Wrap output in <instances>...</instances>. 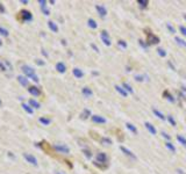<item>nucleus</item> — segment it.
Returning a JSON list of instances; mask_svg holds the SVG:
<instances>
[{"label":"nucleus","instance_id":"f257e3e1","mask_svg":"<svg viewBox=\"0 0 186 174\" xmlns=\"http://www.w3.org/2000/svg\"><path fill=\"white\" fill-rule=\"evenodd\" d=\"M21 70H22V72L25 73V76H26L27 78L32 79V80L35 81V83H39V81H40L39 77L35 74V70H34L32 66H29V65H22V66H21Z\"/></svg>","mask_w":186,"mask_h":174},{"label":"nucleus","instance_id":"f03ea898","mask_svg":"<svg viewBox=\"0 0 186 174\" xmlns=\"http://www.w3.org/2000/svg\"><path fill=\"white\" fill-rule=\"evenodd\" d=\"M107 162V155L104 152H99L98 155H95V161H94V165L100 166V164H105Z\"/></svg>","mask_w":186,"mask_h":174},{"label":"nucleus","instance_id":"7ed1b4c3","mask_svg":"<svg viewBox=\"0 0 186 174\" xmlns=\"http://www.w3.org/2000/svg\"><path fill=\"white\" fill-rule=\"evenodd\" d=\"M100 37H101V41H102V43L107 46H111L112 45V42H111V39H109V35H108V32L106 30H102V32H100Z\"/></svg>","mask_w":186,"mask_h":174},{"label":"nucleus","instance_id":"20e7f679","mask_svg":"<svg viewBox=\"0 0 186 174\" xmlns=\"http://www.w3.org/2000/svg\"><path fill=\"white\" fill-rule=\"evenodd\" d=\"M20 18L22 21H32L33 20V14L30 13L29 11H27V9H22L20 11Z\"/></svg>","mask_w":186,"mask_h":174},{"label":"nucleus","instance_id":"39448f33","mask_svg":"<svg viewBox=\"0 0 186 174\" xmlns=\"http://www.w3.org/2000/svg\"><path fill=\"white\" fill-rule=\"evenodd\" d=\"M53 148H55L56 151L60 152V153H65V155H67V153L70 152V148H67V145H64V144H55V145H53Z\"/></svg>","mask_w":186,"mask_h":174},{"label":"nucleus","instance_id":"423d86ee","mask_svg":"<svg viewBox=\"0 0 186 174\" xmlns=\"http://www.w3.org/2000/svg\"><path fill=\"white\" fill-rule=\"evenodd\" d=\"M23 158H25L29 164H32L34 166H37V159H36L34 155H29V153H23Z\"/></svg>","mask_w":186,"mask_h":174},{"label":"nucleus","instance_id":"0eeeda50","mask_svg":"<svg viewBox=\"0 0 186 174\" xmlns=\"http://www.w3.org/2000/svg\"><path fill=\"white\" fill-rule=\"evenodd\" d=\"M28 92L32 94V95H34V97H39L41 94V90L36 87V86H29L28 87Z\"/></svg>","mask_w":186,"mask_h":174},{"label":"nucleus","instance_id":"6e6552de","mask_svg":"<svg viewBox=\"0 0 186 174\" xmlns=\"http://www.w3.org/2000/svg\"><path fill=\"white\" fill-rule=\"evenodd\" d=\"M120 150H121V151H122V152H123V153H125L126 155H128L129 158H133V159H135V160H136V155H134V153L132 152V151H130V150H128V148H125V146H122V145L120 146Z\"/></svg>","mask_w":186,"mask_h":174},{"label":"nucleus","instance_id":"1a4fd4ad","mask_svg":"<svg viewBox=\"0 0 186 174\" xmlns=\"http://www.w3.org/2000/svg\"><path fill=\"white\" fill-rule=\"evenodd\" d=\"M92 121L94 123H99V124H105L106 123V118H104L102 116L100 115H93L92 116Z\"/></svg>","mask_w":186,"mask_h":174},{"label":"nucleus","instance_id":"9d476101","mask_svg":"<svg viewBox=\"0 0 186 174\" xmlns=\"http://www.w3.org/2000/svg\"><path fill=\"white\" fill-rule=\"evenodd\" d=\"M144 127H146V129H148V131H149L151 135H156V134H157V130H156V128H155V127H153V125L150 122H146V123H144Z\"/></svg>","mask_w":186,"mask_h":174},{"label":"nucleus","instance_id":"9b49d317","mask_svg":"<svg viewBox=\"0 0 186 174\" xmlns=\"http://www.w3.org/2000/svg\"><path fill=\"white\" fill-rule=\"evenodd\" d=\"M148 41H149V43H153V44H157V43H160V39H158L156 35H153V32L148 35Z\"/></svg>","mask_w":186,"mask_h":174},{"label":"nucleus","instance_id":"f8f14e48","mask_svg":"<svg viewBox=\"0 0 186 174\" xmlns=\"http://www.w3.org/2000/svg\"><path fill=\"white\" fill-rule=\"evenodd\" d=\"M95 9L98 11V13H99L100 16H105L107 14V9L105 8V6H102V5H95Z\"/></svg>","mask_w":186,"mask_h":174},{"label":"nucleus","instance_id":"ddd939ff","mask_svg":"<svg viewBox=\"0 0 186 174\" xmlns=\"http://www.w3.org/2000/svg\"><path fill=\"white\" fill-rule=\"evenodd\" d=\"M115 90H116V92L119 93L120 95H122L123 97H128V93H127V90H125V88H123L122 86H119V85H116V86H115Z\"/></svg>","mask_w":186,"mask_h":174},{"label":"nucleus","instance_id":"4468645a","mask_svg":"<svg viewBox=\"0 0 186 174\" xmlns=\"http://www.w3.org/2000/svg\"><path fill=\"white\" fill-rule=\"evenodd\" d=\"M7 67H9V70H12V65L9 64L6 60H0V70L1 71H7Z\"/></svg>","mask_w":186,"mask_h":174},{"label":"nucleus","instance_id":"2eb2a0df","mask_svg":"<svg viewBox=\"0 0 186 174\" xmlns=\"http://www.w3.org/2000/svg\"><path fill=\"white\" fill-rule=\"evenodd\" d=\"M56 70L60 72V73H64V72L67 71V66H65V64L63 62H58L56 64Z\"/></svg>","mask_w":186,"mask_h":174},{"label":"nucleus","instance_id":"dca6fc26","mask_svg":"<svg viewBox=\"0 0 186 174\" xmlns=\"http://www.w3.org/2000/svg\"><path fill=\"white\" fill-rule=\"evenodd\" d=\"M81 93H83V95L85 97H91L93 95V92L90 87H84V88L81 90Z\"/></svg>","mask_w":186,"mask_h":174},{"label":"nucleus","instance_id":"f3484780","mask_svg":"<svg viewBox=\"0 0 186 174\" xmlns=\"http://www.w3.org/2000/svg\"><path fill=\"white\" fill-rule=\"evenodd\" d=\"M72 73H73V76H74L76 78H78V79H80V78L84 77V72L81 71L80 69H78V67H74V69H73V71H72Z\"/></svg>","mask_w":186,"mask_h":174},{"label":"nucleus","instance_id":"a211bd4d","mask_svg":"<svg viewBox=\"0 0 186 174\" xmlns=\"http://www.w3.org/2000/svg\"><path fill=\"white\" fill-rule=\"evenodd\" d=\"M18 81H19L22 86H28V83H29L28 78L25 77V76H19V77H18Z\"/></svg>","mask_w":186,"mask_h":174},{"label":"nucleus","instance_id":"6ab92c4d","mask_svg":"<svg viewBox=\"0 0 186 174\" xmlns=\"http://www.w3.org/2000/svg\"><path fill=\"white\" fill-rule=\"evenodd\" d=\"M48 27H49L50 30H53V32H58V27H57V25H56L53 21H48Z\"/></svg>","mask_w":186,"mask_h":174},{"label":"nucleus","instance_id":"aec40b11","mask_svg":"<svg viewBox=\"0 0 186 174\" xmlns=\"http://www.w3.org/2000/svg\"><path fill=\"white\" fill-rule=\"evenodd\" d=\"M21 107L23 108V110H25V111H27V113H28V114H30V115L34 113L33 108H32V107H30L28 103H22V104H21Z\"/></svg>","mask_w":186,"mask_h":174},{"label":"nucleus","instance_id":"412c9836","mask_svg":"<svg viewBox=\"0 0 186 174\" xmlns=\"http://www.w3.org/2000/svg\"><path fill=\"white\" fill-rule=\"evenodd\" d=\"M28 104H29V106H30L32 108H37V109H39V108L41 107L40 103L37 102L36 100H34V99H30V100L28 101Z\"/></svg>","mask_w":186,"mask_h":174},{"label":"nucleus","instance_id":"4be33fe9","mask_svg":"<svg viewBox=\"0 0 186 174\" xmlns=\"http://www.w3.org/2000/svg\"><path fill=\"white\" fill-rule=\"evenodd\" d=\"M126 127H127V128H128V129H129V130H130V131H132L133 134H135V135H137V132H139V131H137V129H136V127H135L134 124H132V123H126Z\"/></svg>","mask_w":186,"mask_h":174},{"label":"nucleus","instance_id":"5701e85b","mask_svg":"<svg viewBox=\"0 0 186 174\" xmlns=\"http://www.w3.org/2000/svg\"><path fill=\"white\" fill-rule=\"evenodd\" d=\"M87 26L90 27V28H92V29H95L98 25H97V22H95V20L93 19H88L87 20Z\"/></svg>","mask_w":186,"mask_h":174},{"label":"nucleus","instance_id":"b1692460","mask_svg":"<svg viewBox=\"0 0 186 174\" xmlns=\"http://www.w3.org/2000/svg\"><path fill=\"white\" fill-rule=\"evenodd\" d=\"M177 141L183 145V146H186V138L183 135H178L177 136Z\"/></svg>","mask_w":186,"mask_h":174},{"label":"nucleus","instance_id":"393cba45","mask_svg":"<svg viewBox=\"0 0 186 174\" xmlns=\"http://www.w3.org/2000/svg\"><path fill=\"white\" fill-rule=\"evenodd\" d=\"M122 87L127 90V93H133L134 92L133 88H132V86L129 84H127V83H122Z\"/></svg>","mask_w":186,"mask_h":174},{"label":"nucleus","instance_id":"a878e982","mask_svg":"<svg viewBox=\"0 0 186 174\" xmlns=\"http://www.w3.org/2000/svg\"><path fill=\"white\" fill-rule=\"evenodd\" d=\"M40 122L43 124V125H49L51 123V120L50 118H46V117H40Z\"/></svg>","mask_w":186,"mask_h":174},{"label":"nucleus","instance_id":"bb28decb","mask_svg":"<svg viewBox=\"0 0 186 174\" xmlns=\"http://www.w3.org/2000/svg\"><path fill=\"white\" fill-rule=\"evenodd\" d=\"M153 114L157 116L158 118H160V120H165V116L163 115V113H162V111H160L158 109H153Z\"/></svg>","mask_w":186,"mask_h":174},{"label":"nucleus","instance_id":"cd10ccee","mask_svg":"<svg viewBox=\"0 0 186 174\" xmlns=\"http://www.w3.org/2000/svg\"><path fill=\"white\" fill-rule=\"evenodd\" d=\"M80 116H81V118H84V120H85V118H87L88 116H91V110H90V109H84Z\"/></svg>","mask_w":186,"mask_h":174},{"label":"nucleus","instance_id":"c85d7f7f","mask_svg":"<svg viewBox=\"0 0 186 174\" xmlns=\"http://www.w3.org/2000/svg\"><path fill=\"white\" fill-rule=\"evenodd\" d=\"M0 35H1V36H5V37H8V35H9V32L7 30L6 28H4V27H0Z\"/></svg>","mask_w":186,"mask_h":174},{"label":"nucleus","instance_id":"c756f323","mask_svg":"<svg viewBox=\"0 0 186 174\" xmlns=\"http://www.w3.org/2000/svg\"><path fill=\"white\" fill-rule=\"evenodd\" d=\"M165 146H166L167 148H169V150H170L171 152H176V148H174V145H173V144H172L171 142H166V143H165Z\"/></svg>","mask_w":186,"mask_h":174},{"label":"nucleus","instance_id":"7c9ffc66","mask_svg":"<svg viewBox=\"0 0 186 174\" xmlns=\"http://www.w3.org/2000/svg\"><path fill=\"white\" fill-rule=\"evenodd\" d=\"M174 39H176V42H177L179 45H181V46H185V48H186V42L184 41V39H179V37H174Z\"/></svg>","mask_w":186,"mask_h":174},{"label":"nucleus","instance_id":"2f4dec72","mask_svg":"<svg viewBox=\"0 0 186 174\" xmlns=\"http://www.w3.org/2000/svg\"><path fill=\"white\" fill-rule=\"evenodd\" d=\"M167 121L171 123V125H172V127H176V124H177V123H176V120L173 118V116H172V115H169V116H167Z\"/></svg>","mask_w":186,"mask_h":174},{"label":"nucleus","instance_id":"473e14b6","mask_svg":"<svg viewBox=\"0 0 186 174\" xmlns=\"http://www.w3.org/2000/svg\"><path fill=\"white\" fill-rule=\"evenodd\" d=\"M157 51H158V55H160V57H166V51H165V50H164V49H162V48H160V49H158Z\"/></svg>","mask_w":186,"mask_h":174},{"label":"nucleus","instance_id":"72a5a7b5","mask_svg":"<svg viewBox=\"0 0 186 174\" xmlns=\"http://www.w3.org/2000/svg\"><path fill=\"white\" fill-rule=\"evenodd\" d=\"M166 28L169 29V32H171L172 34H174V32H176V29L173 28V26L171 25V23H166Z\"/></svg>","mask_w":186,"mask_h":174},{"label":"nucleus","instance_id":"f704fd0d","mask_svg":"<svg viewBox=\"0 0 186 174\" xmlns=\"http://www.w3.org/2000/svg\"><path fill=\"white\" fill-rule=\"evenodd\" d=\"M118 44H119L120 48H122V49H127V43L125 42V41H119Z\"/></svg>","mask_w":186,"mask_h":174},{"label":"nucleus","instance_id":"c9c22d12","mask_svg":"<svg viewBox=\"0 0 186 174\" xmlns=\"http://www.w3.org/2000/svg\"><path fill=\"white\" fill-rule=\"evenodd\" d=\"M137 2H139L142 7H146L148 6V4H149V1H144V0H139Z\"/></svg>","mask_w":186,"mask_h":174},{"label":"nucleus","instance_id":"e433bc0d","mask_svg":"<svg viewBox=\"0 0 186 174\" xmlns=\"http://www.w3.org/2000/svg\"><path fill=\"white\" fill-rule=\"evenodd\" d=\"M84 155H86L87 159H91V158H92V155H91V152H90L88 150H84Z\"/></svg>","mask_w":186,"mask_h":174},{"label":"nucleus","instance_id":"4c0bfd02","mask_svg":"<svg viewBox=\"0 0 186 174\" xmlns=\"http://www.w3.org/2000/svg\"><path fill=\"white\" fill-rule=\"evenodd\" d=\"M41 11L43 12V14H44V15H49V14H50V11H49L46 7H43V8H41Z\"/></svg>","mask_w":186,"mask_h":174},{"label":"nucleus","instance_id":"58836bf2","mask_svg":"<svg viewBox=\"0 0 186 174\" xmlns=\"http://www.w3.org/2000/svg\"><path fill=\"white\" fill-rule=\"evenodd\" d=\"M39 4H40L41 8H43V7H46V0H39Z\"/></svg>","mask_w":186,"mask_h":174},{"label":"nucleus","instance_id":"ea45409f","mask_svg":"<svg viewBox=\"0 0 186 174\" xmlns=\"http://www.w3.org/2000/svg\"><path fill=\"white\" fill-rule=\"evenodd\" d=\"M179 30L181 32V34H183V35H185V36H186V27L179 26Z\"/></svg>","mask_w":186,"mask_h":174},{"label":"nucleus","instance_id":"a19ab883","mask_svg":"<svg viewBox=\"0 0 186 174\" xmlns=\"http://www.w3.org/2000/svg\"><path fill=\"white\" fill-rule=\"evenodd\" d=\"M162 136H163L164 138H166V139H167V141L170 142V139H171V137H170V135H167L166 132H164V131H163V132H162Z\"/></svg>","mask_w":186,"mask_h":174},{"label":"nucleus","instance_id":"79ce46f5","mask_svg":"<svg viewBox=\"0 0 186 174\" xmlns=\"http://www.w3.org/2000/svg\"><path fill=\"white\" fill-rule=\"evenodd\" d=\"M102 142H104V143H107L108 145H109V144H112V141H111L109 138H104V139H102Z\"/></svg>","mask_w":186,"mask_h":174},{"label":"nucleus","instance_id":"37998d69","mask_svg":"<svg viewBox=\"0 0 186 174\" xmlns=\"http://www.w3.org/2000/svg\"><path fill=\"white\" fill-rule=\"evenodd\" d=\"M91 46H92V49L95 52H99V49H98V46H97L95 44H93V43H92V44H91Z\"/></svg>","mask_w":186,"mask_h":174},{"label":"nucleus","instance_id":"c03bdc74","mask_svg":"<svg viewBox=\"0 0 186 174\" xmlns=\"http://www.w3.org/2000/svg\"><path fill=\"white\" fill-rule=\"evenodd\" d=\"M139 42H140V45H141V46H143L144 49H148V45L144 44V43H143V41H141V39H140Z\"/></svg>","mask_w":186,"mask_h":174},{"label":"nucleus","instance_id":"a18cd8bd","mask_svg":"<svg viewBox=\"0 0 186 174\" xmlns=\"http://www.w3.org/2000/svg\"><path fill=\"white\" fill-rule=\"evenodd\" d=\"M36 64L37 65H44V62L41 60V59H36Z\"/></svg>","mask_w":186,"mask_h":174},{"label":"nucleus","instance_id":"49530a36","mask_svg":"<svg viewBox=\"0 0 186 174\" xmlns=\"http://www.w3.org/2000/svg\"><path fill=\"white\" fill-rule=\"evenodd\" d=\"M135 79H136L137 81H142V80H143V77H142V76H135Z\"/></svg>","mask_w":186,"mask_h":174},{"label":"nucleus","instance_id":"de8ad7c7","mask_svg":"<svg viewBox=\"0 0 186 174\" xmlns=\"http://www.w3.org/2000/svg\"><path fill=\"white\" fill-rule=\"evenodd\" d=\"M166 99H167V100H170L171 102H174V99H173V97L171 95V94H170V95H167V97H166Z\"/></svg>","mask_w":186,"mask_h":174},{"label":"nucleus","instance_id":"09e8293b","mask_svg":"<svg viewBox=\"0 0 186 174\" xmlns=\"http://www.w3.org/2000/svg\"><path fill=\"white\" fill-rule=\"evenodd\" d=\"M0 12H1V13H4V12H5V8H4V6H2V4H1V2H0Z\"/></svg>","mask_w":186,"mask_h":174},{"label":"nucleus","instance_id":"8fccbe9b","mask_svg":"<svg viewBox=\"0 0 186 174\" xmlns=\"http://www.w3.org/2000/svg\"><path fill=\"white\" fill-rule=\"evenodd\" d=\"M42 53H43L44 56H46V57H48V53H46V52L44 51V49H42Z\"/></svg>","mask_w":186,"mask_h":174},{"label":"nucleus","instance_id":"3c124183","mask_svg":"<svg viewBox=\"0 0 186 174\" xmlns=\"http://www.w3.org/2000/svg\"><path fill=\"white\" fill-rule=\"evenodd\" d=\"M21 2H22V4H28V1H27V0H21Z\"/></svg>","mask_w":186,"mask_h":174},{"label":"nucleus","instance_id":"603ef678","mask_svg":"<svg viewBox=\"0 0 186 174\" xmlns=\"http://www.w3.org/2000/svg\"><path fill=\"white\" fill-rule=\"evenodd\" d=\"M1 45H2V41H1V39H0V46H1Z\"/></svg>","mask_w":186,"mask_h":174},{"label":"nucleus","instance_id":"864d4df0","mask_svg":"<svg viewBox=\"0 0 186 174\" xmlns=\"http://www.w3.org/2000/svg\"><path fill=\"white\" fill-rule=\"evenodd\" d=\"M56 174H63V173H60V172H56Z\"/></svg>","mask_w":186,"mask_h":174},{"label":"nucleus","instance_id":"5fc2aeb1","mask_svg":"<svg viewBox=\"0 0 186 174\" xmlns=\"http://www.w3.org/2000/svg\"><path fill=\"white\" fill-rule=\"evenodd\" d=\"M184 19L186 20V14H184Z\"/></svg>","mask_w":186,"mask_h":174},{"label":"nucleus","instance_id":"6e6d98bb","mask_svg":"<svg viewBox=\"0 0 186 174\" xmlns=\"http://www.w3.org/2000/svg\"><path fill=\"white\" fill-rule=\"evenodd\" d=\"M0 104H1V101H0Z\"/></svg>","mask_w":186,"mask_h":174}]
</instances>
